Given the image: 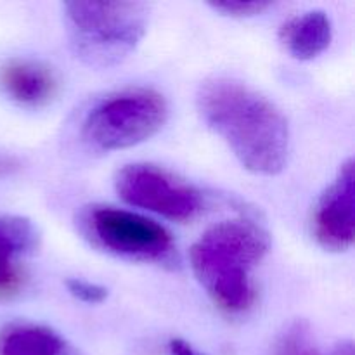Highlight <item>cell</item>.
<instances>
[{"mask_svg":"<svg viewBox=\"0 0 355 355\" xmlns=\"http://www.w3.org/2000/svg\"><path fill=\"white\" fill-rule=\"evenodd\" d=\"M196 103L205 123L224 139L246 170L259 175L283 172L290 153V127L276 104L227 76L201 83Z\"/></svg>","mask_w":355,"mask_h":355,"instance_id":"6da1fadb","label":"cell"},{"mask_svg":"<svg viewBox=\"0 0 355 355\" xmlns=\"http://www.w3.org/2000/svg\"><path fill=\"white\" fill-rule=\"evenodd\" d=\"M269 246V234L255 222H218L193 245L191 267L215 305L229 314H241L255 302L252 270L262 262Z\"/></svg>","mask_w":355,"mask_h":355,"instance_id":"7a4b0ae2","label":"cell"},{"mask_svg":"<svg viewBox=\"0 0 355 355\" xmlns=\"http://www.w3.org/2000/svg\"><path fill=\"white\" fill-rule=\"evenodd\" d=\"M62 12L73 54L97 69L125 61L149 21V7L141 2H66Z\"/></svg>","mask_w":355,"mask_h":355,"instance_id":"3957f363","label":"cell"},{"mask_svg":"<svg viewBox=\"0 0 355 355\" xmlns=\"http://www.w3.org/2000/svg\"><path fill=\"white\" fill-rule=\"evenodd\" d=\"M168 106L153 89H127L97 101L82 123V137L97 151H118L148 141L165 125Z\"/></svg>","mask_w":355,"mask_h":355,"instance_id":"277c9868","label":"cell"},{"mask_svg":"<svg viewBox=\"0 0 355 355\" xmlns=\"http://www.w3.org/2000/svg\"><path fill=\"white\" fill-rule=\"evenodd\" d=\"M87 238L99 248L139 262H173L175 245L163 225L114 207H92L82 215Z\"/></svg>","mask_w":355,"mask_h":355,"instance_id":"5b68a950","label":"cell"},{"mask_svg":"<svg viewBox=\"0 0 355 355\" xmlns=\"http://www.w3.org/2000/svg\"><path fill=\"white\" fill-rule=\"evenodd\" d=\"M116 193L130 207L142 208L175 222H189L201 214L205 198L193 184L172 172L148 163H134L118 170Z\"/></svg>","mask_w":355,"mask_h":355,"instance_id":"8992f818","label":"cell"},{"mask_svg":"<svg viewBox=\"0 0 355 355\" xmlns=\"http://www.w3.org/2000/svg\"><path fill=\"white\" fill-rule=\"evenodd\" d=\"M314 234L329 252H345L355 238L354 162L343 163L338 175L319 200L314 215Z\"/></svg>","mask_w":355,"mask_h":355,"instance_id":"52a82bcc","label":"cell"},{"mask_svg":"<svg viewBox=\"0 0 355 355\" xmlns=\"http://www.w3.org/2000/svg\"><path fill=\"white\" fill-rule=\"evenodd\" d=\"M0 89L17 104L40 107L58 96L59 80L45 62L12 59L0 68Z\"/></svg>","mask_w":355,"mask_h":355,"instance_id":"ba28073f","label":"cell"},{"mask_svg":"<svg viewBox=\"0 0 355 355\" xmlns=\"http://www.w3.org/2000/svg\"><path fill=\"white\" fill-rule=\"evenodd\" d=\"M333 24L324 10H309L291 17L281 26L279 40L290 55L311 61L331 44Z\"/></svg>","mask_w":355,"mask_h":355,"instance_id":"9c48e42d","label":"cell"},{"mask_svg":"<svg viewBox=\"0 0 355 355\" xmlns=\"http://www.w3.org/2000/svg\"><path fill=\"white\" fill-rule=\"evenodd\" d=\"M37 227L31 220L17 215H0V290L16 288L19 276L14 269V260L33 253L38 248Z\"/></svg>","mask_w":355,"mask_h":355,"instance_id":"30bf717a","label":"cell"},{"mask_svg":"<svg viewBox=\"0 0 355 355\" xmlns=\"http://www.w3.org/2000/svg\"><path fill=\"white\" fill-rule=\"evenodd\" d=\"M0 355H82L54 329L12 324L0 333Z\"/></svg>","mask_w":355,"mask_h":355,"instance_id":"8fae6325","label":"cell"},{"mask_svg":"<svg viewBox=\"0 0 355 355\" xmlns=\"http://www.w3.org/2000/svg\"><path fill=\"white\" fill-rule=\"evenodd\" d=\"M277 355H319L312 345L305 322H295L288 328L277 345Z\"/></svg>","mask_w":355,"mask_h":355,"instance_id":"7c38bea8","label":"cell"},{"mask_svg":"<svg viewBox=\"0 0 355 355\" xmlns=\"http://www.w3.org/2000/svg\"><path fill=\"white\" fill-rule=\"evenodd\" d=\"M66 288L69 295L83 304H103L107 298V290L97 283L80 279V277H69L66 279Z\"/></svg>","mask_w":355,"mask_h":355,"instance_id":"4fadbf2b","label":"cell"},{"mask_svg":"<svg viewBox=\"0 0 355 355\" xmlns=\"http://www.w3.org/2000/svg\"><path fill=\"white\" fill-rule=\"evenodd\" d=\"M210 7L224 16L231 17H253L257 14H262L269 9V2H214Z\"/></svg>","mask_w":355,"mask_h":355,"instance_id":"5bb4252c","label":"cell"},{"mask_svg":"<svg viewBox=\"0 0 355 355\" xmlns=\"http://www.w3.org/2000/svg\"><path fill=\"white\" fill-rule=\"evenodd\" d=\"M168 349H170V355H203L198 352V350H194L189 343L179 338L172 340Z\"/></svg>","mask_w":355,"mask_h":355,"instance_id":"9a60e30c","label":"cell"},{"mask_svg":"<svg viewBox=\"0 0 355 355\" xmlns=\"http://www.w3.org/2000/svg\"><path fill=\"white\" fill-rule=\"evenodd\" d=\"M329 355H355L354 354V343L352 342H342L340 345L335 347Z\"/></svg>","mask_w":355,"mask_h":355,"instance_id":"2e32d148","label":"cell"}]
</instances>
